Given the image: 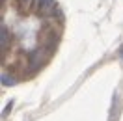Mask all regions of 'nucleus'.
<instances>
[{
  "mask_svg": "<svg viewBox=\"0 0 123 121\" xmlns=\"http://www.w3.org/2000/svg\"><path fill=\"white\" fill-rule=\"evenodd\" d=\"M56 6V0H34V8L37 15H49V11Z\"/></svg>",
  "mask_w": 123,
  "mask_h": 121,
  "instance_id": "nucleus-1",
  "label": "nucleus"
},
{
  "mask_svg": "<svg viewBox=\"0 0 123 121\" xmlns=\"http://www.w3.org/2000/svg\"><path fill=\"white\" fill-rule=\"evenodd\" d=\"M0 45H2V50H4V52L11 47V34H9L8 26H2V30H0Z\"/></svg>",
  "mask_w": 123,
  "mask_h": 121,
  "instance_id": "nucleus-2",
  "label": "nucleus"
},
{
  "mask_svg": "<svg viewBox=\"0 0 123 121\" xmlns=\"http://www.w3.org/2000/svg\"><path fill=\"white\" fill-rule=\"evenodd\" d=\"M2 84L4 86H13V84H17V78L11 76V73H2Z\"/></svg>",
  "mask_w": 123,
  "mask_h": 121,
  "instance_id": "nucleus-3",
  "label": "nucleus"
},
{
  "mask_svg": "<svg viewBox=\"0 0 123 121\" xmlns=\"http://www.w3.org/2000/svg\"><path fill=\"white\" fill-rule=\"evenodd\" d=\"M17 2H19V4H32L30 0H17Z\"/></svg>",
  "mask_w": 123,
  "mask_h": 121,
  "instance_id": "nucleus-4",
  "label": "nucleus"
},
{
  "mask_svg": "<svg viewBox=\"0 0 123 121\" xmlns=\"http://www.w3.org/2000/svg\"><path fill=\"white\" fill-rule=\"evenodd\" d=\"M119 52H121V54H123V47H121V50H119Z\"/></svg>",
  "mask_w": 123,
  "mask_h": 121,
  "instance_id": "nucleus-5",
  "label": "nucleus"
}]
</instances>
